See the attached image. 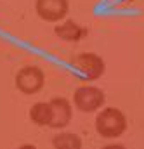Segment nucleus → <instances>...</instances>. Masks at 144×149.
I'll use <instances>...</instances> for the list:
<instances>
[{
    "mask_svg": "<svg viewBox=\"0 0 144 149\" xmlns=\"http://www.w3.org/2000/svg\"><path fill=\"white\" fill-rule=\"evenodd\" d=\"M73 102L75 106L83 113H94L104 104V94L101 88L92 87V85H83L78 87L73 94Z\"/></svg>",
    "mask_w": 144,
    "mask_h": 149,
    "instance_id": "f03ea898",
    "label": "nucleus"
},
{
    "mask_svg": "<svg viewBox=\"0 0 144 149\" xmlns=\"http://www.w3.org/2000/svg\"><path fill=\"white\" fill-rule=\"evenodd\" d=\"M82 144L83 142H82L80 135L73 134V132H59L52 139L54 149H82Z\"/></svg>",
    "mask_w": 144,
    "mask_h": 149,
    "instance_id": "1a4fd4ad",
    "label": "nucleus"
},
{
    "mask_svg": "<svg viewBox=\"0 0 144 149\" xmlns=\"http://www.w3.org/2000/svg\"><path fill=\"white\" fill-rule=\"evenodd\" d=\"M68 0H36L35 9L36 14L49 23H56L64 19V16L68 14Z\"/></svg>",
    "mask_w": 144,
    "mask_h": 149,
    "instance_id": "39448f33",
    "label": "nucleus"
},
{
    "mask_svg": "<svg viewBox=\"0 0 144 149\" xmlns=\"http://www.w3.org/2000/svg\"><path fill=\"white\" fill-rule=\"evenodd\" d=\"M96 130L104 139L120 137L127 130V118L118 108H106L96 116Z\"/></svg>",
    "mask_w": 144,
    "mask_h": 149,
    "instance_id": "f257e3e1",
    "label": "nucleus"
},
{
    "mask_svg": "<svg viewBox=\"0 0 144 149\" xmlns=\"http://www.w3.org/2000/svg\"><path fill=\"white\" fill-rule=\"evenodd\" d=\"M45 83V74L38 66H24L21 68L16 74V87L23 92V94H36Z\"/></svg>",
    "mask_w": 144,
    "mask_h": 149,
    "instance_id": "7ed1b4c3",
    "label": "nucleus"
},
{
    "mask_svg": "<svg viewBox=\"0 0 144 149\" xmlns=\"http://www.w3.org/2000/svg\"><path fill=\"white\" fill-rule=\"evenodd\" d=\"M50 108H52V121H50V128L61 130L64 128L70 121H71V104L68 99L64 97H54L50 101Z\"/></svg>",
    "mask_w": 144,
    "mask_h": 149,
    "instance_id": "423d86ee",
    "label": "nucleus"
},
{
    "mask_svg": "<svg viewBox=\"0 0 144 149\" xmlns=\"http://www.w3.org/2000/svg\"><path fill=\"white\" fill-rule=\"evenodd\" d=\"M30 118L31 121L40 125V127H49L52 121V108L50 102H36L30 109Z\"/></svg>",
    "mask_w": 144,
    "mask_h": 149,
    "instance_id": "6e6552de",
    "label": "nucleus"
},
{
    "mask_svg": "<svg viewBox=\"0 0 144 149\" xmlns=\"http://www.w3.org/2000/svg\"><path fill=\"white\" fill-rule=\"evenodd\" d=\"M73 66L87 80H97L104 73V61L101 56H97L94 52H83V54L76 56L73 61Z\"/></svg>",
    "mask_w": 144,
    "mask_h": 149,
    "instance_id": "20e7f679",
    "label": "nucleus"
},
{
    "mask_svg": "<svg viewBox=\"0 0 144 149\" xmlns=\"http://www.w3.org/2000/svg\"><path fill=\"white\" fill-rule=\"evenodd\" d=\"M54 33L61 40H66V42H78L87 35V30L83 26H80L78 23H75L73 19H66L64 23L57 24L54 28Z\"/></svg>",
    "mask_w": 144,
    "mask_h": 149,
    "instance_id": "0eeeda50",
    "label": "nucleus"
},
{
    "mask_svg": "<svg viewBox=\"0 0 144 149\" xmlns=\"http://www.w3.org/2000/svg\"><path fill=\"white\" fill-rule=\"evenodd\" d=\"M17 149H36L33 144H23V146H19Z\"/></svg>",
    "mask_w": 144,
    "mask_h": 149,
    "instance_id": "9b49d317",
    "label": "nucleus"
},
{
    "mask_svg": "<svg viewBox=\"0 0 144 149\" xmlns=\"http://www.w3.org/2000/svg\"><path fill=\"white\" fill-rule=\"evenodd\" d=\"M101 149H127L125 146H122V144H108V146H104V148Z\"/></svg>",
    "mask_w": 144,
    "mask_h": 149,
    "instance_id": "9d476101",
    "label": "nucleus"
}]
</instances>
